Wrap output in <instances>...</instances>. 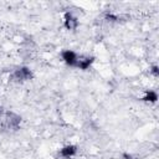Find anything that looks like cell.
<instances>
[{"mask_svg": "<svg viewBox=\"0 0 159 159\" xmlns=\"http://www.w3.org/2000/svg\"><path fill=\"white\" fill-rule=\"evenodd\" d=\"M65 26H66L68 30H75V29L78 26L77 19H76L71 12H67V14L65 15Z\"/></svg>", "mask_w": 159, "mask_h": 159, "instance_id": "5b68a950", "label": "cell"}, {"mask_svg": "<svg viewBox=\"0 0 159 159\" xmlns=\"http://www.w3.org/2000/svg\"><path fill=\"white\" fill-rule=\"evenodd\" d=\"M93 61H94V57H92V56H78L76 67L80 70H87L92 65Z\"/></svg>", "mask_w": 159, "mask_h": 159, "instance_id": "277c9868", "label": "cell"}, {"mask_svg": "<svg viewBox=\"0 0 159 159\" xmlns=\"http://www.w3.org/2000/svg\"><path fill=\"white\" fill-rule=\"evenodd\" d=\"M157 99H158V94L154 91H148L143 97V101H147V102H157Z\"/></svg>", "mask_w": 159, "mask_h": 159, "instance_id": "52a82bcc", "label": "cell"}, {"mask_svg": "<svg viewBox=\"0 0 159 159\" xmlns=\"http://www.w3.org/2000/svg\"><path fill=\"white\" fill-rule=\"evenodd\" d=\"M21 122L20 116H17L14 112H4L0 117V124L5 129H12L15 130Z\"/></svg>", "mask_w": 159, "mask_h": 159, "instance_id": "6da1fadb", "label": "cell"}, {"mask_svg": "<svg viewBox=\"0 0 159 159\" xmlns=\"http://www.w3.org/2000/svg\"><path fill=\"white\" fill-rule=\"evenodd\" d=\"M2 113H4V111H2V108L0 107V117H1V114H2Z\"/></svg>", "mask_w": 159, "mask_h": 159, "instance_id": "9c48e42d", "label": "cell"}, {"mask_svg": "<svg viewBox=\"0 0 159 159\" xmlns=\"http://www.w3.org/2000/svg\"><path fill=\"white\" fill-rule=\"evenodd\" d=\"M76 152H77V148H76L75 145H66V147H63V148L60 150V155H61L62 158L68 159V158H72V157L76 154Z\"/></svg>", "mask_w": 159, "mask_h": 159, "instance_id": "8992f818", "label": "cell"}, {"mask_svg": "<svg viewBox=\"0 0 159 159\" xmlns=\"http://www.w3.org/2000/svg\"><path fill=\"white\" fill-rule=\"evenodd\" d=\"M77 58H78V55L72 50H66L62 52V60L71 67H76Z\"/></svg>", "mask_w": 159, "mask_h": 159, "instance_id": "3957f363", "label": "cell"}, {"mask_svg": "<svg viewBox=\"0 0 159 159\" xmlns=\"http://www.w3.org/2000/svg\"><path fill=\"white\" fill-rule=\"evenodd\" d=\"M31 77H32V72L27 67H19L12 73V78L15 81H27Z\"/></svg>", "mask_w": 159, "mask_h": 159, "instance_id": "7a4b0ae2", "label": "cell"}, {"mask_svg": "<svg viewBox=\"0 0 159 159\" xmlns=\"http://www.w3.org/2000/svg\"><path fill=\"white\" fill-rule=\"evenodd\" d=\"M152 72H153L154 76L157 77V76H158V67H157V66H153V67H152Z\"/></svg>", "mask_w": 159, "mask_h": 159, "instance_id": "ba28073f", "label": "cell"}]
</instances>
